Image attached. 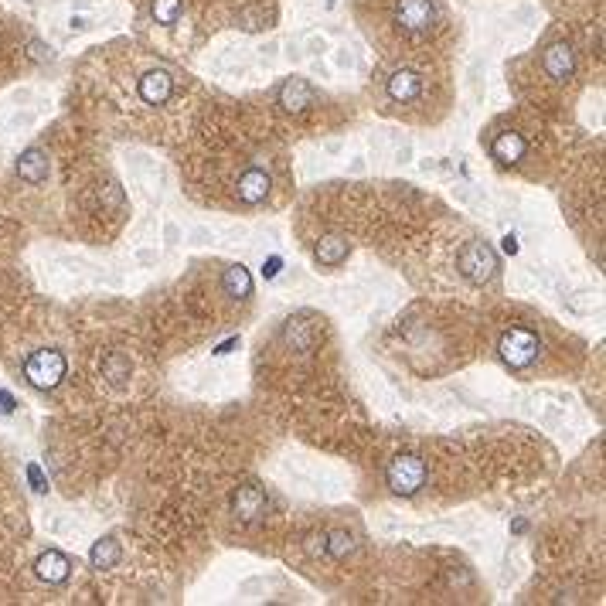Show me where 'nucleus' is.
Listing matches in <instances>:
<instances>
[{
    "label": "nucleus",
    "instance_id": "obj_1",
    "mask_svg": "<svg viewBox=\"0 0 606 606\" xmlns=\"http://www.w3.org/2000/svg\"><path fill=\"white\" fill-rule=\"evenodd\" d=\"M385 103L392 109H399V113H416V109H426L429 103V82L422 72L416 68H395L385 75Z\"/></svg>",
    "mask_w": 606,
    "mask_h": 606
},
{
    "label": "nucleus",
    "instance_id": "obj_2",
    "mask_svg": "<svg viewBox=\"0 0 606 606\" xmlns=\"http://www.w3.org/2000/svg\"><path fill=\"white\" fill-rule=\"evenodd\" d=\"M498 351L508 368H518V372H521V368H528V365H535V361L542 357V338L525 324L508 327V330L501 334Z\"/></svg>",
    "mask_w": 606,
    "mask_h": 606
},
{
    "label": "nucleus",
    "instance_id": "obj_3",
    "mask_svg": "<svg viewBox=\"0 0 606 606\" xmlns=\"http://www.w3.org/2000/svg\"><path fill=\"white\" fill-rule=\"evenodd\" d=\"M392 21L405 38H426L436 28V4L433 0H395Z\"/></svg>",
    "mask_w": 606,
    "mask_h": 606
},
{
    "label": "nucleus",
    "instance_id": "obj_4",
    "mask_svg": "<svg viewBox=\"0 0 606 606\" xmlns=\"http://www.w3.org/2000/svg\"><path fill=\"white\" fill-rule=\"evenodd\" d=\"M24 375H28V382L38 385V389H55L65 378V357L58 355V351H34V355L24 361Z\"/></svg>",
    "mask_w": 606,
    "mask_h": 606
},
{
    "label": "nucleus",
    "instance_id": "obj_5",
    "mask_svg": "<svg viewBox=\"0 0 606 606\" xmlns=\"http://www.w3.org/2000/svg\"><path fill=\"white\" fill-rule=\"evenodd\" d=\"M573 65H575V55L565 41H559V45H552L545 51V75L552 78V82H569Z\"/></svg>",
    "mask_w": 606,
    "mask_h": 606
},
{
    "label": "nucleus",
    "instance_id": "obj_6",
    "mask_svg": "<svg viewBox=\"0 0 606 606\" xmlns=\"http://www.w3.org/2000/svg\"><path fill=\"white\" fill-rule=\"evenodd\" d=\"M34 569H38V575L48 579V583H65L72 565H68V559H65L62 552H45L41 559L34 562Z\"/></svg>",
    "mask_w": 606,
    "mask_h": 606
},
{
    "label": "nucleus",
    "instance_id": "obj_7",
    "mask_svg": "<svg viewBox=\"0 0 606 606\" xmlns=\"http://www.w3.org/2000/svg\"><path fill=\"white\" fill-rule=\"evenodd\" d=\"M154 17L160 24H174L181 17V4L177 0H154Z\"/></svg>",
    "mask_w": 606,
    "mask_h": 606
},
{
    "label": "nucleus",
    "instance_id": "obj_8",
    "mask_svg": "<svg viewBox=\"0 0 606 606\" xmlns=\"http://www.w3.org/2000/svg\"><path fill=\"white\" fill-rule=\"evenodd\" d=\"M11 405H14V399H11V395H4V392H0V409H4V412H11Z\"/></svg>",
    "mask_w": 606,
    "mask_h": 606
}]
</instances>
